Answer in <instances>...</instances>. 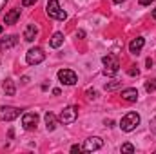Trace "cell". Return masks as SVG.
Segmentation results:
<instances>
[{"label":"cell","instance_id":"29","mask_svg":"<svg viewBox=\"0 0 156 154\" xmlns=\"http://www.w3.org/2000/svg\"><path fill=\"white\" fill-rule=\"evenodd\" d=\"M115 4H122V2H125V0H113Z\"/></svg>","mask_w":156,"mask_h":154},{"label":"cell","instance_id":"23","mask_svg":"<svg viewBox=\"0 0 156 154\" xmlns=\"http://www.w3.org/2000/svg\"><path fill=\"white\" fill-rule=\"evenodd\" d=\"M38 0H22V5L24 7H29V5H33V4H37Z\"/></svg>","mask_w":156,"mask_h":154},{"label":"cell","instance_id":"25","mask_svg":"<svg viewBox=\"0 0 156 154\" xmlns=\"http://www.w3.org/2000/svg\"><path fill=\"white\" fill-rule=\"evenodd\" d=\"M151 131H153V132H156V118H153V120H151Z\"/></svg>","mask_w":156,"mask_h":154},{"label":"cell","instance_id":"22","mask_svg":"<svg viewBox=\"0 0 156 154\" xmlns=\"http://www.w3.org/2000/svg\"><path fill=\"white\" fill-rule=\"evenodd\" d=\"M138 73H140V71H138V67H131V69L127 71V75H129V76H138Z\"/></svg>","mask_w":156,"mask_h":154},{"label":"cell","instance_id":"16","mask_svg":"<svg viewBox=\"0 0 156 154\" xmlns=\"http://www.w3.org/2000/svg\"><path fill=\"white\" fill-rule=\"evenodd\" d=\"M2 89H4V93H5L7 96H13V94L16 93V89H15V82H13V80H9V78L2 83Z\"/></svg>","mask_w":156,"mask_h":154},{"label":"cell","instance_id":"26","mask_svg":"<svg viewBox=\"0 0 156 154\" xmlns=\"http://www.w3.org/2000/svg\"><path fill=\"white\" fill-rule=\"evenodd\" d=\"M154 0H140V5H149V4H153Z\"/></svg>","mask_w":156,"mask_h":154},{"label":"cell","instance_id":"7","mask_svg":"<svg viewBox=\"0 0 156 154\" xmlns=\"http://www.w3.org/2000/svg\"><path fill=\"white\" fill-rule=\"evenodd\" d=\"M18 116H20V109H16V107H9V105L0 107V120L2 121H13Z\"/></svg>","mask_w":156,"mask_h":154},{"label":"cell","instance_id":"9","mask_svg":"<svg viewBox=\"0 0 156 154\" xmlns=\"http://www.w3.org/2000/svg\"><path fill=\"white\" fill-rule=\"evenodd\" d=\"M102 145H104L102 138L93 136V138H87V140H85V143H83V151H85V152H93V151L102 149Z\"/></svg>","mask_w":156,"mask_h":154},{"label":"cell","instance_id":"24","mask_svg":"<svg viewBox=\"0 0 156 154\" xmlns=\"http://www.w3.org/2000/svg\"><path fill=\"white\" fill-rule=\"evenodd\" d=\"M83 151V147H80V145H73L71 147V152H82Z\"/></svg>","mask_w":156,"mask_h":154},{"label":"cell","instance_id":"15","mask_svg":"<svg viewBox=\"0 0 156 154\" xmlns=\"http://www.w3.org/2000/svg\"><path fill=\"white\" fill-rule=\"evenodd\" d=\"M45 127H47L49 132H53L56 129V116L53 113H45Z\"/></svg>","mask_w":156,"mask_h":154},{"label":"cell","instance_id":"13","mask_svg":"<svg viewBox=\"0 0 156 154\" xmlns=\"http://www.w3.org/2000/svg\"><path fill=\"white\" fill-rule=\"evenodd\" d=\"M122 98L127 100V102H136V100H138V91H136L134 87L123 89V91H122Z\"/></svg>","mask_w":156,"mask_h":154},{"label":"cell","instance_id":"12","mask_svg":"<svg viewBox=\"0 0 156 154\" xmlns=\"http://www.w3.org/2000/svg\"><path fill=\"white\" fill-rule=\"evenodd\" d=\"M20 18V9H11L9 13H5L4 16V24H16V20Z\"/></svg>","mask_w":156,"mask_h":154},{"label":"cell","instance_id":"21","mask_svg":"<svg viewBox=\"0 0 156 154\" xmlns=\"http://www.w3.org/2000/svg\"><path fill=\"white\" fill-rule=\"evenodd\" d=\"M122 152H134V147L131 143H123L122 145Z\"/></svg>","mask_w":156,"mask_h":154},{"label":"cell","instance_id":"19","mask_svg":"<svg viewBox=\"0 0 156 154\" xmlns=\"http://www.w3.org/2000/svg\"><path fill=\"white\" fill-rule=\"evenodd\" d=\"M145 91H147V93H154L156 91V80L154 82H147V83H145Z\"/></svg>","mask_w":156,"mask_h":154},{"label":"cell","instance_id":"8","mask_svg":"<svg viewBox=\"0 0 156 154\" xmlns=\"http://www.w3.org/2000/svg\"><path fill=\"white\" fill-rule=\"evenodd\" d=\"M37 123H38V114H37V113H26V114L22 116V125H24V129L33 131V129H37Z\"/></svg>","mask_w":156,"mask_h":154},{"label":"cell","instance_id":"20","mask_svg":"<svg viewBox=\"0 0 156 154\" xmlns=\"http://www.w3.org/2000/svg\"><path fill=\"white\" fill-rule=\"evenodd\" d=\"M85 94H87V98H89V100H96V98H98V93H96L94 89H87V93H85Z\"/></svg>","mask_w":156,"mask_h":154},{"label":"cell","instance_id":"31","mask_svg":"<svg viewBox=\"0 0 156 154\" xmlns=\"http://www.w3.org/2000/svg\"><path fill=\"white\" fill-rule=\"evenodd\" d=\"M2 31H4V27H2V26H0V35H2Z\"/></svg>","mask_w":156,"mask_h":154},{"label":"cell","instance_id":"2","mask_svg":"<svg viewBox=\"0 0 156 154\" xmlns=\"http://www.w3.org/2000/svg\"><path fill=\"white\" fill-rule=\"evenodd\" d=\"M45 13H47V16L56 18V20H66L67 18V13L64 9H60V2L58 0H49L47 5H45Z\"/></svg>","mask_w":156,"mask_h":154},{"label":"cell","instance_id":"1","mask_svg":"<svg viewBox=\"0 0 156 154\" xmlns=\"http://www.w3.org/2000/svg\"><path fill=\"white\" fill-rule=\"evenodd\" d=\"M102 62H104V65H105V69H104V75H105V76H115L118 71H120V62H118V56L115 53L104 56Z\"/></svg>","mask_w":156,"mask_h":154},{"label":"cell","instance_id":"4","mask_svg":"<svg viewBox=\"0 0 156 154\" xmlns=\"http://www.w3.org/2000/svg\"><path fill=\"white\" fill-rule=\"evenodd\" d=\"M44 58H45V53H44L40 47H33V49H29V51L26 53V62H27L29 65H37L40 62H44Z\"/></svg>","mask_w":156,"mask_h":154},{"label":"cell","instance_id":"6","mask_svg":"<svg viewBox=\"0 0 156 154\" xmlns=\"http://www.w3.org/2000/svg\"><path fill=\"white\" fill-rule=\"evenodd\" d=\"M58 80L64 85H75L78 82V76H76V73L71 71V69H60L58 71Z\"/></svg>","mask_w":156,"mask_h":154},{"label":"cell","instance_id":"18","mask_svg":"<svg viewBox=\"0 0 156 154\" xmlns=\"http://www.w3.org/2000/svg\"><path fill=\"white\" fill-rule=\"evenodd\" d=\"M122 85V82H109V83H105V91H115Z\"/></svg>","mask_w":156,"mask_h":154},{"label":"cell","instance_id":"14","mask_svg":"<svg viewBox=\"0 0 156 154\" xmlns=\"http://www.w3.org/2000/svg\"><path fill=\"white\" fill-rule=\"evenodd\" d=\"M16 42H18V38H16L15 35H11V37H4L2 42H0V49H2V51H4V49H9V47L16 45Z\"/></svg>","mask_w":156,"mask_h":154},{"label":"cell","instance_id":"5","mask_svg":"<svg viewBox=\"0 0 156 154\" xmlns=\"http://www.w3.org/2000/svg\"><path fill=\"white\" fill-rule=\"evenodd\" d=\"M76 118H78V107H75V105L66 107V109L60 113V116H58V120H60L62 123H73Z\"/></svg>","mask_w":156,"mask_h":154},{"label":"cell","instance_id":"27","mask_svg":"<svg viewBox=\"0 0 156 154\" xmlns=\"http://www.w3.org/2000/svg\"><path fill=\"white\" fill-rule=\"evenodd\" d=\"M5 4H7V0H0V9H4V7H5Z\"/></svg>","mask_w":156,"mask_h":154},{"label":"cell","instance_id":"28","mask_svg":"<svg viewBox=\"0 0 156 154\" xmlns=\"http://www.w3.org/2000/svg\"><path fill=\"white\" fill-rule=\"evenodd\" d=\"M145 64H147V67L151 69V65H153V60H151V58H147V62H145Z\"/></svg>","mask_w":156,"mask_h":154},{"label":"cell","instance_id":"17","mask_svg":"<svg viewBox=\"0 0 156 154\" xmlns=\"http://www.w3.org/2000/svg\"><path fill=\"white\" fill-rule=\"evenodd\" d=\"M62 44H64V35H62V33H55V35L51 37V40H49V45L55 47V49H58Z\"/></svg>","mask_w":156,"mask_h":154},{"label":"cell","instance_id":"11","mask_svg":"<svg viewBox=\"0 0 156 154\" xmlns=\"http://www.w3.org/2000/svg\"><path fill=\"white\" fill-rule=\"evenodd\" d=\"M144 44H145V40L142 38V37H136V38H134L133 42H131V44H129V51H131L133 54H138V53L142 51Z\"/></svg>","mask_w":156,"mask_h":154},{"label":"cell","instance_id":"10","mask_svg":"<svg viewBox=\"0 0 156 154\" xmlns=\"http://www.w3.org/2000/svg\"><path fill=\"white\" fill-rule=\"evenodd\" d=\"M37 35H38V27L35 24H29L26 27V31H24V40L26 42H33V40L37 38Z\"/></svg>","mask_w":156,"mask_h":154},{"label":"cell","instance_id":"30","mask_svg":"<svg viewBox=\"0 0 156 154\" xmlns=\"http://www.w3.org/2000/svg\"><path fill=\"white\" fill-rule=\"evenodd\" d=\"M153 18H154V20H156V9H154V11H153Z\"/></svg>","mask_w":156,"mask_h":154},{"label":"cell","instance_id":"3","mask_svg":"<svg viewBox=\"0 0 156 154\" xmlns=\"http://www.w3.org/2000/svg\"><path fill=\"white\" fill-rule=\"evenodd\" d=\"M138 125H140V114H138V113H127V114L122 118V121H120V127H122V131H125V132L134 131Z\"/></svg>","mask_w":156,"mask_h":154}]
</instances>
